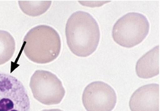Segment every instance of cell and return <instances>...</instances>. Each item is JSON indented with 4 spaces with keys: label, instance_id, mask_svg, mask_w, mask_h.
Segmentation results:
<instances>
[{
    "label": "cell",
    "instance_id": "obj_1",
    "mask_svg": "<svg viewBox=\"0 0 160 111\" xmlns=\"http://www.w3.org/2000/svg\"><path fill=\"white\" fill-rule=\"evenodd\" d=\"M67 43L73 54L81 57L92 55L98 46L100 30L92 16L85 11L73 13L65 28Z\"/></svg>",
    "mask_w": 160,
    "mask_h": 111
},
{
    "label": "cell",
    "instance_id": "obj_2",
    "mask_svg": "<svg viewBox=\"0 0 160 111\" xmlns=\"http://www.w3.org/2000/svg\"><path fill=\"white\" fill-rule=\"evenodd\" d=\"M58 33L49 26L38 25L30 29L23 40V51L32 62L46 64L55 60L61 50Z\"/></svg>",
    "mask_w": 160,
    "mask_h": 111
},
{
    "label": "cell",
    "instance_id": "obj_3",
    "mask_svg": "<svg viewBox=\"0 0 160 111\" xmlns=\"http://www.w3.org/2000/svg\"><path fill=\"white\" fill-rule=\"evenodd\" d=\"M149 31V22L145 16L130 13L117 20L113 26L112 37L118 45L130 48L142 42Z\"/></svg>",
    "mask_w": 160,
    "mask_h": 111
},
{
    "label": "cell",
    "instance_id": "obj_4",
    "mask_svg": "<svg viewBox=\"0 0 160 111\" xmlns=\"http://www.w3.org/2000/svg\"><path fill=\"white\" fill-rule=\"evenodd\" d=\"M29 86L34 98L46 105L59 104L65 95L62 81L49 71H35L31 77Z\"/></svg>",
    "mask_w": 160,
    "mask_h": 111
},
{
    "label": "cell",
    "instance_id": "obj_5",
    "mask_svg": "<svg viewBox=\"0 0 160 111\" xmlns=\"http://www.w3.org/2000/svg\"><path fill=\"white\" fill-rule=\"evenodd\" d=\"M0 111H30V100L23 84L16 77L0 73Z\"/></svg>",
    "mask_w": 160,
    "mask_h": 111
},
{
    "label": "cell",
    "instance_id": "obj_6",
    "mask_svg": "<svg viewBox=\"0 0 160 111\" xmlns=\"http://www.w3.org/2000/svg\"><path fill=\"white\" fill-rule=\"evenodd\" d=\"M82 99L87 111H112L117 104V96L108 84L95 81L86 87Z\"/></svg>",
    "mask_w": 160,
    "mask_h": 111
},
{
    "label": "cell",
    "instance_id": "obj_7",
    "mask_svg": "<svg viewBox=\"0 0 160 111\" xmlns=\"http://www.w3.org/2000/svg\"><path fill=\"white\" fill-rule=\"evenodd\" d=\"M131 111H160V86L152 83L139 88L129 101Z\"/></svg>",
    "mask_w": 160,
    "mask_h": 111
},
{
    "label": "cell",
    "instance_id": "obj_8",
    "mask_svg": "<svg viewBox=\"0 0 160 111\" xmlns=\"http://www.w3.org/2000/svg\"><path fill=\"white\" fill-rule=\"evenodd\" d=\"M136 72L142 78H152L160 74V46L148 51L138 60Z\"/></svg>",
    "mask_w": 160,
    "mask_h": 111
},
{
    "label": "cell",
    "instance_id": "obj_9",
    "mask_svg": "<svg viewBox=\"0 0 160 111\" xmlns=\"http://www.w3.org/2000/svg\"><path fill=\"white\" fill-rule=\"evenodd\" d=\"M15 39L8 32L0 30V65L11 59L15 53Z\"/></svg>",
    "mask_w": 160,
    "mask_h": 111
},
{
    "label": "cell",
    "instance_id": "obj_10",
    "mask_svg": "<svg viewBox=\"0 0 160 111\" xmlns=\"http://www.w3.org/2000/svg\"><path fill=\"white\" fill-rule=\"evenodd\" d=\"M20 9L24 13L30 16L36 17L43 14L49 9L51 1H19Z\"/></svg>",
    "mask_w": 160,
    "mask_h": 111
},
{
    "label": "cell",
    "instance_id": "obj_11",
    "mask_svg": "<svg viewBox=\"0 0 160 111\" xmlns=\"http://www.w3.org/2000/svg\"><path fill=\"white\" fill-rule=\"evenodd\" d=\"M82 5L87 7H99L104 5L106 3L109 2V1H78Z\"/></svg>",
    "mask_w": 160,
    "mask_h": 111
},
{
    "label": "cell",
    "instance_id": "obj_12",
    "mask_svg": "<svg viewBox=\"0 0 160 111\" xmlns=\"http://www.w3.org/2000/svg\"><path fill=\"white\" fill-rule=\"evenodd\" d=\"M42 111H63L59 109H44Z\"/></svg>",
    "mask_w": 160,
    "mask_h": 111
}]
</instances>
